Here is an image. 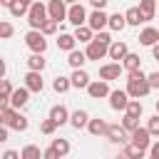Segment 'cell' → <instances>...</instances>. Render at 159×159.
Here are the masks:
<instances>
[{"label": "cell", "mask_w": 159, "mask_h": 159, "mask_svg": "<svg viewBox=\"0 0 159 159\" xmlns=\"http://www.w3.org/2000/svg\"><path fill=\"white\" fill-rule=\"evenodd\" d=\"M127 92H129V97H134V99L147 97V94L152 92L149 77H147L142 70H132V72H127Z\"/></svg>", "instance_id": "1"}, {"label": "cell", "mask_w": 159, "mask_h": 159, "mask_svg": "<svg viewBox=\"0 0 159 159\" xmlns=\"http://www.w3.org/2000/svg\"><path fill=\"white\" fill-rule=\"evenodd\" d=\"M0 117H2L0 122H2V124H7V127H10V129H15V132H25V129H27V124H30V122H27V117H22V114H20L15 107H10V104H7V107H0Z\"/></svg>", "instance_id": "2"}, {"label": "cell", "mask_w": 159, "mask_h": 159, "mask_svg": "<svg viewBox=\"0 0 159 159\" xmlns=\"http://www.w3.org/2000/svg\"><path fill=\"white\" fill-rule=\"evenodd\" d=\"M50 20V12H47V5L45 2H40V0H35L32 2V7H30V12H27V25L32 27V30H42V25Z\"/></svg>", "instance_id": "3"}, {"label": "cell", "mask_w": 159, "mask_h": 159, "mask_svg": "<svg viewBox=\"0 0 159 159\" xmlns=\"http://www.w3.org/2000/svg\"><path fill=\"white\" fill-rule=\"evenodd\" d=\"M47 35L42 32V30H32L30 27V32L25 35V45L32 50V52H45L47 50V40H45Z\"/></svg>", "instance_id": "4"}, {"label": "cell", "mask_w": 159, "mask_h": 159, "mask_svg": "<svg viewBox=\"0 0 159 159\" xmlns=\"http://www.w3.org/2000/svg\"><path fill=\"white\" fill-rule=\"evenodd\" d=\"M127 104H129V92L127 89H112L109 92V107L114 112H127Z\"/></svg>", "instance_id": "5"}, {"label": "cell", "mask_w": 159, "mask_h": 159, "mask_svg": "<svg viewBox=\"0 0 159 159\" xmlns=\"http://www.w3.org/2000/svg\"><path fill=\"white\" fill-rule=\"evenodd\" d=\"M84 52H87V57H89V60H97V62H99L104 55H109V45L94 37L92 42H87V50H84Z\"/></svg>", "instance_id": "6"}, {"label": "cell", "mask_w": 159, "mask_h": 159, "mask_svg": "<svg viewBox=\"0 0 159 159\" xmlns=\"http://www.w3.org/2000/svg\"><path fill=\"white\" fill-rule=\"evenodd\" d=\"M107 139L109 142H114V144H129L132 142V134L122 127V124H109V132H107Z\"/></svg>", "instance_id": "7"}, {"label": "cell", "mask_w": 159, "mask_h": 159, "mask_svg": "<svg viewBox=\"0 0 159 159\" xmlns=\"http://www.w3.org/2000/svg\"><path fill=\"white\" fill-rule=\"evenodd\" d=\"M109 84H107V80H94V82H89L87 84V94L92 97V99H102V97H109Z\"/></svg>", "instance_id": "8"}, {"label": "cell", "mask_w": 159, "mask_h": 159, "mask_svg": "<svg viewBox=\"0 0 159 159\" xmlns=\"http://www.w3.org/2000/svg\"><path fill=\"white\" fill-rule=\"evenodd\" d=\"M152 132L147 129V127H137L134 132H132V144H137L139 149H144L147 154H149V147H152Z\"/></svg>", "instance_id": "9"}, {"label": "cell", "mask_w": 159, "mask_h": 159, "mask_svg": "<svg viewBox=\"0 0 159 159\" xmlns=\"http://www.w3.org/2000/svg\"><path fill=\"white\" fill-rule=\"evenodd\" d=\"M87 25H89L94 32H99V30H104V27L109 25V15H107L104 10H97V7H94V10H92V15L87 17Z\"/></svg>", "instance_id": "10"}, {"label": "cell", "mask_w": 159, "mask_h": 159, "mask_svg": "<svg viewBox=\"0 0 159 159\" xmlns=\"http://www.w3.org/2000/svg\"><path fill=\"white\" fill-rule=\"evenodd\" d=\"M67 20H70L75 27L84 25V22H87V12H84V7H82L80 2H72V5H70V10H67Z\"/></svg>", "instance_id": "11"}, {"label": "cell", "mask_w": 159, "mask_h": 159, "mask_svg": "<svg viewBox=\"0 0 159 159\" xmlns=\"http://www.w3.org/2000/svg\"><path fill=\"white\" fill-rule=\"evenodd\" d=\"M67 10H70V7H67L65 0H50V2H47V12H50V17L57 20V22L67 17Z\"/></svg>", "instance_id": "12"}, {"label": "cell", "mask_w": 159, "mask_h": 159, "mask_svg": "<svg viewBox=\"0 0 159 159\" xmlns=\"http://www.w3.org/2000/svg\"><path fill=\"white\" fill-rule=\"evenodd\" d=\"M122 70H124L122 62H109V65H102V67H99V77L107 80V82H109V80H119Z\"/></svg>", "instance_id": "13"}, {"label": "cell", "mask_w": 159, "mask_h": 159, "mask_svg": "<svg viewBox=\"0 0 159 159\" xmlns=\"http://www.w3.org/2000/svg\"><path fill=\"white\" fill-rule=\"evenodd\" d=\"M25 87H27L30 92H42L45 82H42V75H40V70H30V72L25 75Z\"/></svg>", "instance_id": "14"}, {"label": "cell", "mask_w": 159, "mask_h": 159, "mask_svg": "<svg viewBox=\"0 0 159 159\" xmlns=\"http://www.w3.org/2000/svg\"><path fill=\"white\" fill-rule=\"evenodd\" d=\"M87 132H89L92 137H107V132H109V124H107L102 117H94V119H89V124H87Z\"/></svg>", "instance_id": "15"}, {"label": "cell", "mask_w": 159, "mask_h": 159, "mask_svg": "<svg viewBox=\"0 0 159 159\" xmlns=\"http://www.w3.org/2000/svg\"><path fill=\"white\" fill-rule=\"evenodd\" d=\"M127 55H129V47H127V42H122V40H114V42L109 45V57H112V60L122 62Z\"/></svg>", "instance_id": "16"}, {"label": "cell", "mask_w": 159, "mask_h": 159, "mask_svg": "<svg viewBox=\"0 0 159 159\" xmlns=\"http://www.w3.org/2000/svg\"><path fill=\"white\" fill-rule=\"evenodd\" d=\"M27 102H30V89H27V87H17V89L12 92V97H10V104H12L15 109L25 107Z\"/></svg>", "instance_id": "17"}, {"label": "cell", "mask_w": 159, "mask_h": 159, "mask_svg": "<svg viewBox=\"0 0 159 159\" xmlns=\"http://www.w3.org/2000/svg\"><path fill=\"white\" fill-rule=\"evenodd\" d=\"M139 42L147 45V47L157 45V42H159V30H157V27H144V30L139 32Z\"/></svg>", "instance_id": "18"}, {"label": "cell", "mask_w": 159, "mask_h": 159, "mask_svg": "<svg viewBox=\"0 0 159 159\" xmlns=\"http://www.w3.org/2000/svg\"><path fill=\"white\" fill-rule=\"evenodd\" d=\"M50 117H52V119H55L60 127L70 122V112H67V107H65V104H55V107L50 109Z\"/></svg>", "instance_id": "19"}, {"label": "cell", "mask_w": 159, "mask_h": 159, "mask_svg": "<svg viewBox=\"0 0 159 159\" xmlns=\"http://www.w3.org/2000/svg\"><path fill=\"white\" fill-rule=\"evenodd\" d=\"M70 124H72L75 129H84V127L89 124V114H87L84 109H77V112H72V114H70Z\"/></svg>", "instance_id": "20"}, {"label": "cell", "mask_w": 159, "mask_h": 159, "mask_svg": "<svg viewBox=\"0 0 159 159\" xmlns=\"http://www.w3.org/2000/svg\"><path fill=\"white\" fill-rule=\"evenodd\" d=\"M70 80H72V87H77V89H82V87L87 89V84H89V75H87L82 67H77V70L72 72V77H70Z\"/></svg>", "instance_id": "21"}, {"label": "cell", "mask_w": 159, "mask_h": 159, "mask_svg": "<svg viewBox=\"0 0 159 159\" xmlns=\"http://www.w3.org/2000/svg\"><path fill=\"white\" fill-rule=\"evenodd\" d=\"M87 60H89V57H87V52H80V50H72V52L67 55V65H70L72 70L82 67V65H84Z\"/></svg>", "instance_id": "22"}, {"label": "cell", "mask_w": 159, "mask_h": 159, "mask_svg": "<svg viewBox=\"0 0 159 159\" xmlns=\"http://www.w3.org/2000/svg\"><path fill=\"white\" fill-rule=\"evenodd\" d=\"M32 2H35V0H15V2H12V7H10V12H12L15 17H22V15H27V12H30Z\"/></svg>", "instance_id": "23"}, {"label": "cell", "mask_w": 159, "mask_h": 159, "mask_svg": "<svg viewBox=\"0 0 159 159\" xmlns=\"http://www.w3.org/2000/svg\"><path fill=\"white\" fill-rule=\"evenodd\" d=\"M75 37L80 42H92L94 40V30L89 25H80V27H75Z\"/></svg>", "instance_id": "24"}, {"label": "cell", "mask_w": 159, "mask_h": 159, "mask_svg": "<svg viewBox=\"0 0 159 159\" xmlns=\"http://www.w3.org/2000/svg\"><path fill=\"white\" fill-rule=\"evenodd\" d=\"M75 42H77V37H75V35H67V32H62V35L57 37V47L65 50V52H72V50H75Z\"/></svg>", "instance_id": "25"}, {"label": "cell", "mask_w": 159, "mask_h": 159, "mask_svg": "<svg viewBox=\"0 0 159 159\" xmlns=\"http://www.w3.org/2000/svg\"><path fill=\"white\" fill-rule=\"evenodd\" d=\"M70 87H72V80H70V77H62V75H57V77L52 80V89H55L57 94H65Z\"/></svg>", "instance_id": "26"}, {"label": "cell", "mask_w": 159, "mask_h": 159, "mask_svg": "<svg viewBox=\"0 0 159 159\" xmlns=\"http://www.w3.org/2000/svg\"><path fill=\"white\" fill-rule=\"evenodd\" d=\"M139 10H142V15H144V22L152 20L154 12H157V0H139Z\"/></svg>", "instance_id": "27"}, {"label": "cell", "mask_w": 159, "mask_h": 159, "mask_svg": "<svg viewBox=\"0 0 159 159\" xmlns=\"http://www.w3.org/2000/svg\"><path fill=\"white\" fill-rule=\"evenodd\" d=\"M109 27H112L114 32H122V30L127 27V15H122V12L109 15Z\"/></svg>", "instance_id": "28"}, {"label": "cell", "mask_w": 159, "mask_h": 159, "mask_svg": "<svg viewBox=\"0 0 159 159\" xmlns=\"http://www.w3.org/2000/svg\"><path fill=\"white\" fill-rule=\"evenodd\" d=\"M45 65H47V60L42 57V52H32V55L27 57V67H30V70H40V72H42Z\"/></svg>", "instance_id": "29"}, {"label": "cell", "mask_w": 159, "mask_h": 159, "mask_svg": "<svg viewBox=\"0 0 159 159\" xmlns=\"http://www.w3.org/2000/svg\"><path fill=\"white\" fill-rule=\"evenodd\" d=\"M12 84L7 80H2V87H0V107H7L10 104V97H12Z\"/></svg>", "instance_id": "30"}, {"label": "cell", "mask_w": 159, "mask_h": 159, "mask_svg": "<svg viewBox=\"0 0 159 159\" xmlns=\"http://www.w3.org/2000/svg\"><path fill=\"white\" fill-rule=\"evenodd\" d=\"M124 15H127V25H139V22H144V15H142L139 7H129Z\"/></svg>", "instance_id": "31"}, {"label": "cell", "mask_w": 159, "mask_h": 159, "mask_svg": "<svg viewBox=\"0 0 159 159\" xmlns=\"http://www.w3.org/2000/svg\"><path fill=\"white\" fill-rule=\"evenodd\" d=\"M122 65H124V70H127V72H132V70H139V65H142V57L129 52V55L122 60Z\"/></svg>", "instance_id": "32"}, {"label": "cell", "mask_w": 159, "mask_h": 159, "mask_svg": "<svg viewBox=\"0 0 159 159\" xmlns=\"http://www.w3.org/2000/svg\"><path fill=\"white\" fill-rule=\"evenodd\" d=\"M144 154H147V152H144V149H139L137 144H132V142H129V144H124V157H129V159H142Z\"/></svg>", "instance_id": "33"}, {"label": "cell", "mask_w": 159, "mask_h": 159, "mask_svg": "<svg viewBox=\"0 0 159 159\" xmlns=\"http://www.w3.org/2000/svg\"><path fill=\"white\" fill-rule=\"evenodd\" d=\"M52 147H55V152L60 154V159L70 154V142H67V139H52Z\"/></svg>", "instance_id": "34"}, {"label": "cell", "mask_w": 159, "mask_h": 159, "mask_svg": "<svg viewBox=\"0 0 159 159\" xmlns=\"http://www.w3.org/2000/svg\"><path fill=\"white\" fill-rule=\"evenodd\" d=\"M122 127L132 134L137 127H139V117H134V114H124V119H122Z\"/></svg>", "instance_id": "35"}, {"label": "cell", "mask_w": 159, "mask_h": 159, "mask_svg": "<svg viewBox=\"0 0 159 159\" xmlns=\"http://www.w3.org/2000/svg\"><path fill=\"white\" fill-rule=\"evenodd\" d=\"M20 154H22V159H40V157H42V152H40L35 144H27V147H22V152H20Z\"/></svg>", "instance_id": "36"}, {"label": "cell", "mask_w": 159, "mask_h": 159, "mask_svg": "<svg viewBox=\"0 0 159 159\" xmlns=\"http://www.w3.org/2000/svg\"><path fill=\"white\" fill-rule=\"evenodd\" d=\"M57 127H60V124H57V122H55L52 117H47V119H45V122L40 124V132L50 137V134H55V129H57Z\"/></svg>", "instance_id": "37"}, {"label": "cell", "mask_w": 159, "mask_h": 159, "mask_svg": "<svg viewBox=\"0 0 159 159\" xmlns=\"http://www.w3.org/2000/svg\"><path fill=\"white\" fill-rule=\"evenodd\" d=\"M142 109H144V107H142V102L132 97V99H129V104H127V114H134V117H142Z\"/></svg>", "instance_id": "38"}, {"label": "cell", "mask_w": 159, "mask_h": 159, "mask_svg": "<svg viewBox=\"0 0 159 159\" xmlns=\"http://www.w3.org/2000/svg\"><path fill=\"white\" fill-rule=\"evenodd\" d=\"M147 129L152 132V137H159V112H157L154 117H149V122H147Z\"/></svg>", "instance_id": "39"}, {"label": "cell", "mask_w": 159, "mask_h": 159, "mask_svg": "<svg viewBox=\"0 0 159 159\" xmlns=\"http://www.w3.org/2000/svg\"><path fill=\"white\" fill-rule=\"evenodd\" d=\"M42 32H45V35H55V32H57V20L50 17V20L42 25Z\"/></svg>", "instance_id": "40"}, {"label": "cell", "mask_w": 159, "mask_h": 159, "mask_svg": "<svg viewBox=\"0 0 159 159\" xmlns=\"http://www.w3.org/2000/svg\"><path fill=\"white\" fill-rule=\"evenodd\" d=\"M12 32H15V30H12V25H10V22H0V37H2V40L12 37Z\"/></svg>", "instance_id": "41"}, {"label": "cell", "mask_w": 159, "mask_h": 159, "mask_svg": "<svg viewBox=\"0 0 159 159\" xmlns=\"http://www.w3.org/2000/svg\"><path fill=\"white\" fill-rule=\"evenodd\" d=\"M42 159H60V154L55 152V147H50V149L42 152Z\"/></svg>", "instance_id": "42"}, {"label": "cell", "mask_w": 159, "mask_h": 159, "mask_svg": "<svg viewBox=\"0 0 159 159\" xmlns=\"http://www.w3.org/2000/svg\"><path fill=\"white\" fill-rule=\"evenodd\" d=\"M147 77H149L152 89H159V72H152V75H147Z\"/></svg>", "instance_id": "43"}, {"label": "cell", "mask_w": 159, "mask_h": 159, "mask_svg": "<svg viewBox=\"0 0 159 159\" xmlns=\"http://www.w3.org/2000/svg\"><path fill=\"white\" fill-rule=\"evenodd\" d=\"M149 157H152V159H159V139L149 147Z\"/></svg>", "instance_id": "44"}, {"label": "cell", "mask_w": 159, "mask_h": 159, "mask_svg": "<svg viewBox=\"0 0 159 159\" xmlns=\"http://www.w3.org/2000/svg\"><path fill=\"white\" fill-rule=\"evenodd\" d=\"M87 2H89L92 7H97V10H104V5H107L109 0H87Z\"/></svg>", "instance_id": "45"}, {"label": "cell", "mask_w": 159, "mask_h": 159, "mask_svg": "<svg viewBox=\"0 0 159 159\" xmlns=\"http://www.w3.org/2000/svg\"><path fill=\"white\" fill-rule=\"evenodd\" d=\"M2 159H22V154H17V152H12V149H7V152L2 154Z\"/></svg>", "instance_id": "46"}, {"label": "cell", "mask_w": 159, "mask_h": 159, "mask_svg": "<svg viewBox=\"0 0 159 159\" xmlns=\"http://www.w3.org/2000/svg\"><path fill=\"white\" fill-rule=\"evenodd\" d=\"M152 57H154V60H159V42H157V45H152Z\"/></svg>", "instance_id": "47"}, {"label": "cell", "mask_w": 159, "mask_h": 159, "mask_svg": "<svg viewBox=\"0 0 159 159\" xmlns=\"http://www.w3.org/2000/svg\"><path fill=\"white\" fill-rule=\"evenodd\" d=\"M12 2H15V0H0V5H2V7H7V10L12 7Z\"/></svg>", "instance_id": "48"}, {"label": "cell", "mask_w": 159, "mask_h": 159, "mask_svg": "<svg viewBox=\"0 0 159 159\" xmlns=\"http://www.w3.org/2000/svg\"><path fill=\"white\" fill-rule=\"evenodd\" d=\"M65 2H70V5H72V2H77V0H65Z\"/></svg>", "instance_id": "49"}, {"label": "cell", "mask_w": 159, "mask_h": 159, "mask_svg": "<svg viewBox=\"0 0 159 159\" xmlns=\"http://www.w3.org/2000/svg\"><path fill=\"white\" fill-rule=\"evenodd\" d=\"M154 107H157V112H159V99H157V104H154Z\"/></svg>", "instance_id": "50"}]
</instances>
